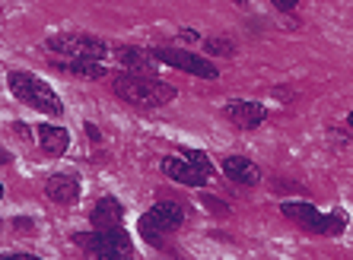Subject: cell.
<instances>
[{
    "instance_id": "cell-1",
    "label": "cell",
    "mask_w": 353,
    "mask_h": 260,
    "mask_svg": "<svg viewBox=\"0 0 353 260\" xmlns=\"http://www.w3.org/2000/svg\"><path fill=\"white\" fill-rule=\"evenodd\" d=\"M112 92L118 98H124L128 105L143 108V111L165 108L179 96V89H175L172 83L159 80V76H147V74H128V70L112 76Z\"/></svg>"
},
{
    "instance_id": "cell-2",
    "label": "cell",
    "mask_w": 353,
    "mask_h": 260,
    "mask_svg": "<svg viewBox=\"0 0 353 260\" xmlns=\"http://www.w3.org/2000/svg\"><path fill=\"white\" fill-rule=\"evenodd\" d=\"M7 86H10V92H13V98H19V102L29 105L32 111L51 114V118H61V114H64L61 96L51 89L41 76H35L32 70H10Z\"/></svg>"
},
{
    "instance_id": "cell-3",
    "label": "cell",
    "mask_w": 353,
    "mask_h": 260,
    "mask_svg": "<svg viewBox=\"0 0 353 260\" xmlns=\"http://www.w3.org/2000/svg\"><path fill=\"white\" fill-rule=\"evenodd\" d=\"M280 213H283L290 222H296L299 228L312 232V235L337 238V235H344V228H347L344 210L321 213L315 204H303V200H283V204H280Z\"/></svg>"
},
{
    "instance_id": "cell-4",
    "label": "cell",
    "mask_w": 353,
    "mask_h": 260,
    "mask_svg": "<svg viewBox=\"0 0 353 260\" xmlns=\"http://www.w3.org/2000/svg\"><path fill=\"white\" fill-rule=\"evenodd\" d=\"M70 241L90 257H102V260H118V257H131L134 244L131 235L124 232V226L115 228H92V232H74Z\"/></svg>"
},
{
    "instance_id": "cell-5",
    "label": "cell",
    "mask_w": 353,
    "mask_h": 260,
    "mask_svg": "<svg viewBox=\"0 0 353 260\" xmlns=\"http://www.w3.org/2000/svg\"><path fill=\"white\" fill-rule=\"evenodd\" d=\"M181 226H185V206L175 204V200H159V204L150 206L137 222L143 241L153 244V248H163V238L169 235V232H179Z\"/></svg>"
},
{
    "instance_id": "cell-6",
    "label": "cell",
    "mask_w": 353,
    "mask_h": 260,
    "mask_svg": "<svg viewBox=\"0 0 353 260\" xmlns=\"http://www.w3.org/2000/svg\"><path fill=\"white\" fill-rule=\"evenodd\" d=\"M45 48L58 57H86V61H105L108 57V41L90 32H58L48 35Z\"/></svg>"
},
{
    "instance_id": "cell-7",
    "label": "cell",
    "mask_w": 353,
    "mask_h": 260,
    "mask_svg": "<svg viewBox=\"0 0 353 260\" xmlns=\"http://www.w3.org/2000/svg\"><path fill=\"white\" fill-rule=\"evenodd\" d=\"M153 57L159 64H169L181 74H191V76H201V80H220V67L210 61V57H201L194 51H185V48H169V45H159V48H150Z\"/></svg>"
},
{
    "instance_id": "cell-8",
    "label": "cell",
    "mask_w": 353,
    "mask_h": 260,
    "mask_svg": "<svg viewBox=\"0 0 353 260\" xmlns=\"http://www.w3.org/2000/svg\"><path fill=\"white\" fill-rule=\"evenodd\" d=\"M159 171H163L169 181H175V184H185V187H204L207 181H210V175H207L204 169H197L191 159H185V155H163L159 159Z\"/></svg>"
},
{
    "instance_id": "cell-9",
    "label": "cell",
    "mask_w": 353,
    "mask_h": 260,
    "mask_svg": "<svg viewBox=\"0 0 353 260\" xmlns=\"http://www.w3.org/2000/svg\"><path fill=\"white\" fill-rule=\"evenodd\" d=\"M223 114H226V121L239 130H255L268 121V108L261 102H245V98H232L223 105Z\"/></svg>"
},
{
    "instance_id": "cell-10",
    "label": "cell",
    "mask_w": 353,
    "mask_h": 260,
    "mask_svg": "<svg viewBox=\"0 0 353 260\" xmlns=\"http://www.w3.org/2000/svg\"><path fill=\"white\" fill-rule=\"evenodd\" d=\"M115 61L121 64V70H128V74H147V76H157V67L159 61L153 57V51L147 48H137V45H118L115 51Z\"/></svg>"
},
{
    "instance_id": "cell-11",
    "label": "cell",
    "mask_w": 353,
    "mask_h": 260,
    "mask_svg": "<svg viewBox=\"0 0 353 260\" xmlns=\"http://www.w3.org/2000/svg\"><path fill=\"white\" fill-rule=\"evenodd\" d=\"M220 169L232 184H242V187H255V184H261V178H264L261 169H258L252 159H245V155H223Z\"/></svg>"
},
{
    "instance_id": "cell-12",
    "label": "cell",
    "mask_w": 353,
    "mask_h": 260,
    "mask_svg": "<svg viewBox=\"0 0 353 260\" xmlns=\"http://www.w3.org/2000/svg\"><path fill=\"white\" fill-rule=\"evenodd\" d=\"M45 197L54 200L61 206H74L80 200V178L77 175H67V171H58L45 181Z\"/></svg>"
},
{
    "instance_id": "cell-13",
    "label": "cell",
    "mask_w": 353,
    "mask_h": 260,
    "mask_svg": "<svg viewBox=\"0 0 353 260\" xmlns=\"http://www.w3.org/2000/svg\"><path fill=\"white\" fill-rule=\"evenodd\" d=\"M90 222L92 228H115L124 226V204L118 197H99L90 210Z\"/></svg>"
},
{
    "instance_id": "cell-14",
    "label": "cell",
    "mask_w": 353,
    "mask_h": 260,
    "mask_svg": "<svg viewBox=\"0 0 353 260\" xmlns=\"http://www.w3.org/2000/svg\"><path fill=\"white\" fill-rule=\"evenodd\" d=\"M35 133H39V147L45 155H51V159H58V155L67 153V147H70V133H67L64 127H58V124H39L35 127Z\"/></svg>"
},
{
    "instance_id": "cell-15",
    "label": "cell",
    "mask_w": 353,
    "mask_h": 260,
    "mask_svg": "<svg viewBox=\"0 0 353 260\" xmlns=\"http://www.w3.org/2000/svg\"><path fill=\"white\" fill-rule=\"evenodd\" d=\"M51 64L58 67V70H64V74L83 76V80H102V76H108L102 61H86V57H54Z\"/></svg>"
},
{
    "instance_id": "cell-16",
    "label": "cell",
    "mask_w": 353,
    "mask_h": 260,
    "mask_svg": "<svg viewBox=\"0 0 353 260\" xmlns=\"http://www.w3.org/2000/svg\"><path fill=\"white\" fill-rule=\"evenodd\" d=\"M204 51L210 57H236V41L226 39V35H207L204 39Z\"/></svg>"
},
{
    "instance_id": "cell-17",
    "label": "cell",
    "mask_w": 353,
    "mask_h": 260,
    "mask_svg": "<svg viewBox=\"0 0 353 260\" xmlns=\"http://www.w3.org/2000/svg\"><path fill=\"white\" fill-rule=\"evenodd\" d=\"M181 155H185V159H191V162L197 165V169H204L207 175H214V162H210V155L204 153V149H181Z\"/></svg>"
},
{
    "instance_id": "cell-18",
    "label": "cell",
    "mask_w": 353,
    "mask_h": 260,
    "mask_svg": "<svg viewBox=\"0 0 353 260\" xmlns=\"http://www.w3.org/2000/svg\"><path fill=\"white\" fill-rule=\"evenodd\" d=\"M201 200H204V204L207 206H210V210H214L216 213V216H230V206H226V204H220V200H216V197H201Z\"/></svg>"
},
{
    "instance_id": "cell-19",
    "label": "cell",
    "mask_w": 353,
    "mask_h": 260,
    "mask_svg": "<svg viewBox=\"0 0 353 260\" xmlns=\"http://www.w3.org/2000/svg\"><path fill=\"white\" fill-rule=\"evenodd\" d=\"M271 3L277 7V13H293L299 7V0H271Z\"/></svg>"
},
{
    "instance_id": "cell-20",
    "label": "cell",
    "mask_w": 353,
    "mask_h": 260,
    "mask_svg": "<svg viewBox=\"0 0 353 260\" xmlns=\"http://www.w3.org/2000/svg\"><path fill=\"white\" fill-rule=\"evenodd\" d=\"M83 130H86V137H90L92 143H102V130H99L92 121H86V124H83Z\"/></svg>"
},
{
    "instance_id": "cell-21",
    "label": "cell",
    "mask_w": 353,
    "mask_h": 260,
    "mask_svg": "<svg viewBox=\"0 0 353 260\" xmlns=\"http://www.w3.org/2000/svg\"><path fill=\"white\" fill-rule=\"evenodd\" d=\"M179 39H185V41H201V32H194V29H181Z\"/></svg>"
},
{
    "instance_id": "cell-22",
    "label": "cell",
    "mask_w": 353,
    "mask_h": 260,
    "mask_svg": "<svg viewBox=\"0 0 353 260\" xmlns=\"http://www.w3.org/2000/svg\"><path fill=\"white\" fill-rule=\"evenodd\" d=\"M13 130H17V137H23V140H29V127H26V124H13Z\"/></svg>"
},
{
    "instance_id": "cell-23",
    "label": "cell",
    "mask_w": 353,
    "mask_h": 260,
    "mask_svg": "<svg viewBox=\"0 0 353 260\" xmlns=\"http://www.w3.org/2000/svg\"><path fill=\"white\" fill-rule=\"evenodd\" d=\"M13 226H17L19 232H23V228H32V222H29V219H23V216H17V219H13Z\"/></svg>"
},
{
    "instance_id": "cell-24",
    "label": "cell",
    "mask_w": 353,
    "mask_h": 260,
    "mask_svg": "<svg viewBox=\"0 0 353 260\" xmlns=\"http://www.w3.org/2000/svg\"><path fill=\"white\" fill-rule=\"evenodd\" d=\"M10 162V153H7V149H0V165H7Z\"/></svg>"
},
{
    "instance_id": "cell-25",
    "label": "cell",
    "mask_w": 353,
    "mask_h": 260,
    "mask_svg": "<svg viewBox=\"0 0 353 260\" xmlns=\"http://www.w3.org/2000/svg\"><path fill=\"white\" fill-rule=\"evenodd\" d=\"M347 127H350V130H353V111H350V114H347Z\"/></svg>"
},
{
    "instance_id": "cell-26",
    "label": "cell",
    "mask_w": 353,
    "mask_h": 260,
    "mask_svg": "<svg viewBox=\"0 0 353 260\" xmlns=\"http://www.w3.org/2000/svg\"><path fill=\"white\" fill-rule=\"evenodd\" d=\"M0 200H3V184H0Z\"/></svg>"
},
{
    "instance_id": "cell-27",
    "label": "cell",
    "mask_w": 353,
    "mask_h": 260,
    "mask_svg": "<svg viewBox=\"0 0 353 260\" xmlns=\"http://www.w3.org/2000/svg\"><path fill=\"white\" fill-rule=\"evenodd\" d=\"M236 3H245V0H236Z\"/></svg>"
},
{
    "instance_id": "cell-28",
    "label": "cell",
    "mask_w": 353,
    "mask_h": 260,
    "mask_svg": "<svg viewBox=\"0 0 353 260\" xmlns=\"http://www.w3.org/2000/svg\"><path fill=\"white\" fill-rule=\"evenodd\" d=\"M0 228H3V222H0Z\"/></svg>"
}]
</instances>
